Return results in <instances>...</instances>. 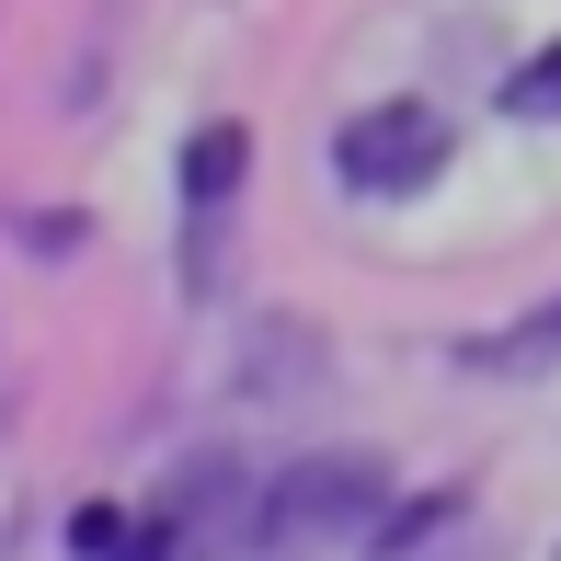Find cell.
I'll use <instances>...</instances> for the list:
<instances>
[{
    "label": "cell",
    "mask_w": 561,
    "mask_h": 561,
    "mask_svg": "<svg viewBox=\"0 0 561 561\" xmlns=\"http://www.w3.org/2000/svg\"><path fill=\"white\" fill-rule=\"evenodd\" d=\"M355 504H378V470L367 458H321V470H298L287 493H275V527H333Z\"/></svg>",
    "instance_id": "1"
},
{
    "label": "cell",
    "mask_w": 561,
    "mask_h": 561,
    "mask_svg": "<svg viewBox=\"0 0 561 561\" xmlns=\"http://www.w3.org/2000/svg\"><path fill=\"white\" fill-rule=\"evenodd\" d=\"M355 172H378V184H413V172H436V126L424 115H390V126H355L344 138Z\"/></svg>",
    "instance_id": "2"
},
{
    "label": "cell",
    "mask_w": 561,
    "mask_h": 561,
    "mask_svg": "<svg viewBox=\"0 0 561 561\" xmlns=\"http://www.w3.org/2000/svg\"><path fill=\"white\" fill-rule=\"evenodd\" d=\"M516 104H539V115L561 104V58H539V69H527V92H516Z\"/></svg>",
    "instance_id": "3"
},
{
    "label": "cell",
    "mask_w": 561,
    "mask_h": 561,
    "mask_svg": "<svg viewBox=\"0 0 561 561\" xmlns=\"http://www.w3.org/2000/svg\"><path fill=\"white\" fill-rule=\"evenodd\" d=\"M527 344H561V310H550V321H539V333H527Z\"/></svg>",
    "instance_id": "4"
}]
</instances>
